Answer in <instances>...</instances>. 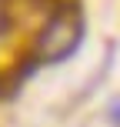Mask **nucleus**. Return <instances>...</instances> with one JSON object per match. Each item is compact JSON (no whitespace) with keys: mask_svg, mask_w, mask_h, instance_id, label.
Returning a JSON list of instances; mask_svg holds the SVG:
<instances>
[{"mask_svg":"<svg viewBox=\"0 0 120 127\" xmlns=\"http://www.w3.org/2000/svg\"><path fill=\"white\" fill-rule=\"evenodd\" d=\"M83 40V13L73 0L53 3L50 17L37 33V64H57L80 47Z\"/></svg>","mask_w":120,"mask_h":127,"instance_id":"nucleus-1","label":"nucleus"},{"mask_svg":"<svg viewBox=\"0 0 120 127\" xmlns=\"http://www.w3.org/2000/svg\"><path fill=\"white\" fill-rule=\"evenodd\" d=\"M40 3H60V0H40Z\"/></svg>","mask_w":120,"mask_h":127,"instance_id":"nucleus-2","label":"nucleus"}]
</instances>
